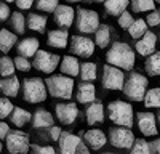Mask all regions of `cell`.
I'll return each mask as SVG.
<instances>
[{"mask_svg": "<svg viewBox=\"0 0 160 154\" xmlns=\"http://www.w3.org/2000/svg\"><path fill=\"white\" fill-rule=\"evenodd\" d=\"M106 61L123 71H131L135 66V51L125 42H114L106 53Z\"/></svg>", "mask_w": 160, "mask_h": 154, "instance_id": "1", "label": "cell"}, {"mask_svg": "<svg viewBox=\"0 0 160 154\" xmlns=\"http://www.w3.org/2000/svg\"><path fill=\"white\" fill-rule=\"evenodd\" d=\"M48 95L53 98H61V100H71L74 93V79L66 74H56L50 75L45 79Z\"/></svg>", "mask_w": 160, "mask_h": 154, "instance_id": "2", "label": "cell"}, {"mask_svg": "<svg viewBox=\"0 0 160 154\" xmlns=\"http://www.w3.org/2000/svg\"><path fill=\"white\" fill-rule=\"evenodd\" d=\"M149 80L139 72H130L123 85V95L131 101H144V96L148 93Z\"/></svg>", "mask_w": 160, "mask_h": 154, "instance_id": "3", "label": "cell"}, {"mask_svg": "<svg viewBox=\"0 0 160 154\" xmlns=\"http://www.w3.org/2000/svg\"><path fill=\"white\" fill-rule=\"evenodd\" d=\"M108 116L115 125L130 128L133 125V116L135 114H133V106L130 103H125L122 100H115V101L109 103Z\"/></svg>", "mask_w": 160, "mask_h": 154, "instance_id": "4", "label": "cell"}, {"mask_svg": "<svg viewBox=\"0 0 160 154\" xmlns=\"http://www.w3.org/2000/svg\"><path fill=\"white\" fill-rule=\"evenodd\" d=\"M48 96V88L45 80L40 77H28L22 82V98L28 103H42Z\"/></svg>", "mask_w": 160, "mask_h": 154, "instance_id": "5", "label": "cell"}, {"mask_svg": "<svg viewBox=\"0 0 160 154\" xmlns=\"http://www.w3.org/2000/svg\"><path fill=\"white\" fill-rule=\"evenodd\" d=\"M99 16L88 8H77V29L82 34H95L99 28Z\"/></svg>", "mask_w": 160, "mask_h": 154, "instance_id": "6", "label": "cell"}, {"mask_svg": "<svg viewBox=\"0 0 160 154\" xmlns=\"http://www.w3.org/2000/svg\"><path fill=\"white\" fill-rule=\"evenodd\" d=\"M127 77L123 69L115 68L112 64H106L102 68V87L106 90H123Z\"/></svg>", "mask_w": 160, "mask_h": 154, "instance_id": "7", "label": "cell"}, {"mask_svg": "<svg viewBox=\"0 0 160 154\" xmlns=\"http://www.w3.org/2000/svg\"><path fill=\"white\" fill-rule=\"evenodd\" d=\"M7 149L10 154H28L31 149L28 133L21 130H11L7 136Z\"/></svg>", "mask_w": 160, "mask_h": 154, "instance_id": "8", "label": "cell"}, {"mask_svg": "<svg viewBox=\"0 0 160 154\" xmlns=\"http://www.w3.org/2000/svg\"><path fill=\"white\" fill-rule=\"evenodd\" d=\"M61 59L58 55H53V53H48L45 50H38L37 55L34 56L32 59V66L40 71V72H45V74H51L58 68V64H61Z\"/></svg>", "mask_w": 160, "mask_h": 154, "instance_id": "9", "label": "cell"}, {"mask_svg": "<svg viewBox=\"0 0 160 154\" xmlns=\"http://www.w3.org/2000/svg\"><path fill=\"white\" fill-rule=\"evenodd\" d=\"M135 135L130 128H122V127H115V128H111L109 132V143L115 148H120V149H131V146L135 145Z\"/></svg>", "mask_w": 160, "mask_h": 154, "instance_id": "10", "label": "cell"}, {"mask_svg": "<svg viewBox=\"0 0 160 154\" xmlns=\"http://www.w3.org/2000/svg\"><path fill=\"white\" fill-rule=\"evenodd\" d=\"M95 40L85 35H72L71 37V51L75 56L90 58L95 51Z\"/></svg>", "mask_w": 160, "mask_h": 154, "instance_id": "11", "label": "cell"}, {"mask_svg": "<svg viewBox=\"0 0 160 154\" xmlns=\"http://www.w3.org/2000/svg\"><path fill=\"white\" fill-rule=\"evenodd\" d=\"M136 124H138L139 132L144 136H155L158 133L157 114H152L149 111H139L136 112Z\"/></svg>", "mask_w": 160, "mask_h": 154, "instance_id": "12", "label": "cell"}, {"mask_svg": "<svg viewBox=\"0 0 160 154\" xmlns=\"http://www.w3.org/2000/svg\"><path fill=\"white\" fill-rule=\"evenodd\" d=\"M55 112H56L58 121L62 125H71L75 122L77 116H78V108L75 103H58L55 108Z\"/></svg>", "mask_w": 160, "mask_h": 154, "instance_id": "13", "label": "cell"}, {"mask_svg": "<svg viewBox=\"0 0 160 154\" xmlns=\"http://www.w3.org/2000/svg\"><path fill=\"white\" fill-rule=\"evenodd\" d=\"M75 15H77V10H74L71 5H59L53 13V19L61 28H69L74 23Z\"/></svg>", "mask_w": 160, "mask_h": 154, "instance_id": "14", "label": "cell"}, {"mask_svg": "<svg viewBox=\"0 0 160 154\" xmlns=\"http://www.w3.org/2000/svg\"><path fill=\"white\" fill-rule=\"evenodd\" d=\"M80 136L71 133V132H62L59 141H58V148L59 154H77L78 145H80Z\"/></svg>", "mask_w": 160, "mask_h": 154, "instance_id": "15", "label": "cell"}, {"mask_svg": "<svg viewBox=\"0 0 160 154\" xmlns=\"http://www.w3.org/2000/svg\"><path fill=\"white\" fill-rule=\"evenodd\" d=\"M155 44H157V35L148 31L144 34V37L136 42L135 48L141 56H151L152 53H155Z\"/></svg>", "mask_w": 160, "mask_h": 154, "instance_id": "16", "label": "cell"}, {"mask_svg": "<svg viewBox=\"0 0 160 154\" xmlns=\"http://www.w3.org/2000/svg\"><path fill=\"white\" fill-rule=\"evenodd\" d=\"M38 40L35 37H26L22 38V40H19L16 44V51H18V55L21 56H26V58H34L37 55V51L40 50L38 48Z\"/></svg>", "mask_w": 160, "mask_h": 154, "instance_id": "17", "label": "cell"}, {"mask_svg": "<svg viewBox=\"0 0 160 154\" xmlns=\"http://www.w3.org/2000/svg\"><path fill=\"white\" fill-rule=\"evenodd\" d=\"M83 140L85 143L91 148V149H101L106 143H108V136L104 135V132H101L99 128H91V130L83 133Z\"/></svg>", "mask_w": 160, "mask_h": 154, "instance_id": "18", "label": "cell"}, {"mask_svg": "<svg viewBox=\"0 0 160 154\" xmlns=\"http://www.w3.org/2000/svg\"><path fill=\"white\" fill-rule=\"evenodd\" d=\"M77 101L82 105H91L96 101V88L91 82H82L77 87Z\"/></svg>", "mask_w": 160, "mask_h": 154, "instance_id": "19", "label": "cell"}, {"mask_svg": "<svg viewBox=\"0 0 160 154\" xmlns=\"http://www.w3.org/2000/svg\"><path fill=\"white\" fill-rule=\"evenodd\" d=\"M85 116H87V122L90 125H95V124H102L104 122V106L99 100L93 101L91 105H88L87 111H85Z\"/></svg>", "mask_w": 160, "mask_h": 154, "instance_id": "20", "label": "cell"}, {"mask_svg": "<svg viewBox=\"0 0 160 154\" xmlns=\"http://www.w3.org/2000/svg\"><path fill=\"white\" fill-rule=\"evenodd\" d=\"M55 124V117L51 116L50 111L38 108L35 109L34 116H32V127L34 128H50Z\"/></svg>", "mask_w": 160, "mask_h": 154, "instance_id": "21", "label": "cell"}, {"mask_svg": "<svg viewBox=\"0 0 160 154\" xmlns=\"http://www.w3.org/2000/svg\"><path fill=\"white\" fill-rule=\"evenodd\" d=\"M68 40H69V34L66 29H53L48 32V37H47L48 45L53 48H66L68 47Z\"/></svg>", "mask_w": 160, "mask_h": 154, "instance_id": "22", "label": "cell"}, {"mask_svg": "<svg viewBox=\"0 0 160 154\" xmlns=\"http://www.w3.org/2000/svg\"><path fill=\"white\" fill-rule=\"evenodd\" d=\"M80 66L82 64L78 63V59L75 56H71V55H66L62 59H61V72L69 75V77H75V75H80Z\"/></svg>", "mask_w": 160, "mask_h": 154, "instance_id": "23", "label": "cell"}, {"mask_svg": "<svg viewBox=\"0 0 160 154\" xmlns=\"http://www.w3.org/2000/svg\"><path fill=\"white\" fill-rule=\"evenodd\" d=\"M0 90L7 98H13V96H18L19 92V79L15 75H10V77H3L0 80Z\"/></svg>", "mask_w": 160, "mask_h": 154, "instance_id": "24", "label": "cell"}, {"mask_svg": "<svg viewBox=\"0 0 160 154\" xmlns=\"http://www.w3.org/2000/svg\"><path fill=\"white\" fill-rule=\"evenodd\" d=\"M128 5H131V0H106L104 10L111 16H120L123 11H127Z\"/></svg>", "mask_w": 160, "mask_h": 154, "instance_id": "25", "label": "cell"}, {"mask_svg": "<svg viewBox=\"0 0 160 154\" xmlns=\"http://www.w3.org/2000/svg\"><path fill=\"white\" fill-rule=\"evenodd\" d=\"M16 35H18L16 32H11L8 29H2V31H0V50H2L5 55L16 45V40H18Z\"/></svg>", "mask_w": 160, "mask_h": 154, "instance_id": "26", "label": "cell"}, {"mask_svg": "<svg viewBox=\"0 0 160 154\" xmlns=\"http://www.w3.org/2000/svg\"><path fill=\"white\" fill-rule=\"evenodd\" d=\"M47 16L43 15H38V13H29L28 16V28L31 31H35V32H45L47 29Z\"/></svg>", "mask_w": 160, "mask_h": 154, "instance_id": "27", "label": "cell"}, {"mask_svg": "<svg viewBox=\"0 0 160 154\" xmlns=\"http://www.w3.org/2000/svg\"><path fill=\"white\" fill-rule=\"evenodd\" d=\"M144 69H146V72H148L149 75H152V77L160 75V51H155V53H152L151 56L146 58Z\"/></svg>", "mask_w": 160, "mask_h": 154, "instance_id": "28", "label": "cell"}, {"mask_svg": "<svg viewBox=\"0 0 160 154\" xmlns=\"http://www.w3.org/2000/svg\"><path fill=\"white\" fill-rule=\"evenodd\" d=\"M10 119H11L13 125H16V127L19 128V127H24L28 122L32 121V114H31L29 111H26V109H22V108L18 106V108H15L13 114L10 116Z\"/></svg>", "mask_w": 160, "mask_h": 154, "instance_id": "29", "label": "cell"}, {"mask_svg": "<svg viewBox=\"0 0 160 154\" xmlns=\"http://www.w3.org/2000/svg\"><path fill=\"white\" fill-rule=\"evenodd\" d=\"M95 44L99 48H106L111 44V29H109V26L101 24L98 28V31L95 32Z\"/></svg>", "mask_w": 160, "mask_h": 154, "instance_id": "30", "label": "cell"}, {"mask_svg": "<svg viewBox=\"0 0 160 154\" xmlns=\"http://www.w3.org/2000/svg\"><path fill=\"white\" fill-rule=\"evenodd\" d=\"M10 26H11V29L15 31L16 34H24L26 32V28H28V19H26L22 16V13H19V10H18V11H15L11 15Z\"/></svg>", "mask_w": 160, "mask_h": 154, "instance_id": "31", "label": "cell"}, {"mask_svg": "<svg viewBox=\"0 0 160 154\" xmlns=\"http://www.w3.org/2000/svg\"><path fill=\"white\" fill-rule=\"evenodd\" d=\"M96 74H98V68L95 63H83L80 66V79H82V82H93L96 79Z\"/></svg>", "mask_w": 160, "mask_h": 154, "instance_id": "32", "label": "cell"}, {"mask_svg": "<svg viewBox=\"0 0 160 154\" xmlns=\"http://www.w3.org/2000/svg\"><path fill=\"white\" fill-rule=\"evenodd\" d=\"M142 105L146 108H157V109H160V87H155V88L148 90V93H146V96H144Z\"/></svg>", "mask_w": 160, "mask_h": 154, "instance_id": "33", "label": "cell"}, {"mask_svg": "<svg viewBox=\"0 0 160 154\" xmlns=\"http://www.w3.org/2000/svg\"><path fill=\"white\" fill-rule=\"evenodd\" d=\"M16 71V64H15V59H11L10 56L3 55L0 58V74L2 77H10L13 75Z\"/></svg>", "mask_w": 160, "mask_h": 154, "instance_id": "34", "label": "cell"}, {"mask_svg": "<svg viewBox=\"0 0 160 154\" xmlns=\"http://www.w3.org/2000/svg\"><path fill=\"white\" fill-rule=\"evenodd\" d=\"M130 154H154V151L149 141H146L144 138H136L135 145L130 149Z\"/></svg>", "mask_w": 160, "mask_h": 154, "instance_id": "35", "label": "cell"}, {"mask_svg": "<svg viewBox=\"0 0 160 154\" xmlns=\"http://www.w3.org/2000/svg\"><path fill=\"white\" fill-rule=\"evenodd\" d=\"M128 32L133 38H142L144 34L148 32V23H146V19H136L131 28L128 29Z\"/></svg>", "mask_w": 160, "mask_h": 154, "instance_id": "36", "label": "cell"}, {"mask_svg": "<svg viewBox=\"0 0 160 154\" xmlns=\"http://www.w3.org/2000/svg\"><path fill=\"white\" fill-rule=\"evenodd\" d=\"M131 8L135 13H144V11H154L155 0H131Z\"/></svg>", "mask_w": 160, "mask_h": 154, "instance_id": "37", "label": "cell"}, {"mask_svg": "<svg viewBox=\"0 0 160 154\" xmlns=\"http://www.w3.org/2000/svg\"><path fill=\"white\" fill-rule=\"evenodd\" d=\"M37 10L45 13H55V10L59 7V0H37L35 2Z\"/></svg>", "mask_w": 160, "mask_h": 154, "instance_id": "38", "label": "cell"}, {"mask_svg": "<svg viewBox=\"0 0 160 154\" xmlns=\"http://www.w3.org/2000/svg\"><path fill=\"white\" fill-rule=\"evenodd\" d=\"M13 111H15V106H13V103L3 96L2 100H0V119L5 121L7 117H10V116L13 114Z\"/></svg>", "mask_w": 160, "mask_h": 154, "instance_id": "39", "label": "cell"}, {"mask_svg": "<svg viewBox=\"0 0 160 154\" xmlns=\"http://www.w3.org/2000/svg\"><path fill=\"white\" fill-rule=\"evenodd\" d=\"M15 64H16V69H18L19 72H29L31 68H34L32 63L29 61V58L21 56V55H18V56L15 58Z\"/></svg>", "mask_w": 160, "mask_h": 154, "instance_id": "40", "label": "cell"}, {"mask_svg": "<svg viewBox=\"0 0 160 154\" xmlns=\"http://www.w3.org/2000/svg\"><path fill=\"white\" fill-rule=\"evenodd\" d=\"M133 23H135V19H133L130 11H123L122 15L118 16V26L122 29H130L131 26H133Z\"/></svg>", "mask_w": 160, "mask_h": 154, "instance_id": "41", "label": "cell"}, {"mask_svg": "<svg viewBox=\"0 0 160 154\" xmlns=\"http://www.w3.org/2000/svg\"><path fill=\"white\" fill-rule=\"evenodd\" d=\"M146 23H148V26H160V11L158 10H154L151 11L148 15V19H146Z\"/></svg>", "mask_w": 160, "mask_h": 154, "instance_id": "42", "label": "cell"}, {"mask_svg": "<svg viewBox=\"0 0 160 154\" xmlns=\"http://www.w3.org/2000/svg\"><path fill=\"white\" fill-rule=\"evenodd\" d=\"M32 149L35 154H56L53 146H38V145H32Z\"/></svg>", "mask_w": 160, "mask_h": 154, "instance_id": "43", "label": "cell"}, {"mask_svg": "<svg viewBox=\"0 0 160 154\" xmlns=\"http://www.w3.org/2000/svg\"><path fill=\"white\" fill-rule=\"evenodd\" d=\"M11 15H13V11L8 8V3L7 2L0 3V21H7V18Z\"/></svg>", "mask_w": 160, "mask_h": 154, "instance_id": "44", "label": "cell"}, {"mask_svg": "<svg viewBox=\"0 0 160 154\" xmlns=\"http://www.w3.org/2000/svg\"><path fill=\"white\" fill-rule=\"evenodd\" d=\"M48 130H50V138H51L53 141H59V138H61V135H62V132H61L59 127L53 125V127L48 128Z\"/></svg>", "mask_w": 160, "mask_h": 154, "instance_id": "45", "label": "cell"}, {"mask_svg": "<svg viewBox=\"0 0 160 154\" xmlns=\"http://www.w3.org/2000/svg\"><path fill=\"white\" fill-rule=\"evenodd\" d=\"M34 2H37V0H16L15 3H16L18 10H29Z\"/></svg>", "mask_w": 160, "mask_h": 154, "instance_id": "46", "label": "cell"}, {"mask_svg": "<svg viewBox=\"0 0 160 154\" xmlns=\"http://www.w3.org/2000/svg\"><path fill=\"white\" fill-rule=\"evenodd\" d=\"M10 132H11V130H10L8 124H7L5 121H2V124H0V138H2V140H7V136H8Z\"/></svg>", "mask_w": 160, "mask_h": 154, "instance_id": "47", "label": "cell"}, {"mask_svg": "<svg viewBox=\"0 0 160 154\" xmlns=\"http://www.w3.org/2000/svg\"><path fill=\"white\" fill-rule=\"evenodd\" d=\"M77 154H90V146L85 143V141H80L78 149H77Z\"/></svg>", "mask_w": 160, "mask_h": 154, "instance_id": "48", "label": "cell"}, {"mask_svg": "<svg viewBox=\"0 0 160 154\" xmlns=\"http://www.w3.org/2000/svg\"><path fill=\"white\" fill-rule=\"evenodd\" d=\"M151 146L154 154H160V138H155L154 141H151Z\"/></svg>", "mask_w": 160, "mask_h": 154, "instance_id": "49", "label": "cell"}, {"mask_svg": "<svg viewBox=\"0 0 160 154\" xmlns=\"http://www.w3.org/2000/svg\"><path fill=\"white\" fill-rule=\"evenodd\" d=\"M87 2H91V3H99V2H106V0H87Z\"/></svg>", "mask_w": 160, "mask_h": 154, "instance_id": "50", "label": "cell"}, {"mask_svg": "<svg viewBox=\"0 0 160 154\" xmlns=\"http://www.w3.org/2000/svg\"><path fill=\"white\" fill-rule=\"evenodd\" d=\"M157 122H158V125H160V109H158V112H157Z\"/></svg>", "mask_w": 160, "mask_h": 154, "instance_id": "51", "label": "cell"}, {"mask_svg": "<svg viewBox=\"0 0 160 154\" xmlns=\"http://www.w3.org/2000/svg\"><path fill=\"white\" fill-rule=\"evenodd\" d=\"M66 2H69V3H75V2H80V0H66Z\"/></svg>", "mask_w": 160, "mask_h": 154, "instance_id": "52", "label": "cell"}, {"mask_svg": "<svg viewBox=\"0 0 160 154\" xmlns=\"http://www.w3.org/2000/svg\"><path fill=\"white\" fill-rule=\"evenodd\" d=\"M3 2H7V3H11V2H16V0H3Z\"/></svg>", "mask_w": 160, "mask_h": 154, "instance_id": "53", "label": "cell"}, {"mask_svg": "<svg viewBox=\"0 0 160 154\" xmlns=\"http://www.w3.org/2000/svg\"><path fill=\"white\" fill-rule=\"evenodd\" d=\"M102 154H115V152H102Z\"/></svg>", "mask_w": 160, "mask_h": 154, "instance_id": "54", "label": "cell"}, {"mask_svg": "<svg viewBox=\"0 0 160 154\" xmlns=\"http://www.w3.org/2000/svg\"><path fill=\"white\" fill-rule=\"evenodd\" d=\"M155 3H160V0H155Z\"/></svg>", "mask_w": 160, "mask_h": 154, "instance_id": "55", "label": "cell"}, {"mask_svg": "<svg viewBox=\"0 0 160 154\" xmlns=\"http://www.w3.org/2000/svg\"><path fill=\"white\" fill-rule=\"evenodd\" d=\"M158 11H160V10H158Z\"/></svg>", "mask_w": 160, "mask_h": 154, "instance_id": "56", "label": "cell"}]
</instances>
